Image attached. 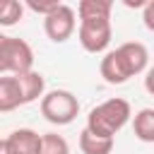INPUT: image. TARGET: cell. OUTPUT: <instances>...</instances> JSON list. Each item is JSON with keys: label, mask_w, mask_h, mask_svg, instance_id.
<instances>
[{"label": "cell", "mask_w": 154, "mask_h": 154, "mask_svg": "<svg viewBox=\"0 0 154 154\" xmlns=\"http://www.w3.org/2000/svg\"><path fill=\"white\" fill-rule=\"evenodd\" d=\"M147 63H149L147 46L140 41H128V43H120L116 51H108L101 58L99 72L108 84H125L130 77L144 72Z\"/></svg>", "instance_id": "cell-1"}, {"label": "cell", "mask_w": 154, "mask_h": 154, "mask_svg": "<svg viewBox=\"0 0 154 154\" xmlns=\"http://www.w3.org/2000/svg\"><path fill=\"white\" fill-rule=\"evenodd\" d=\"M132 118V108L125 99H106L103 103L94 106L87 116V130L94 132V135H101V137H116V132H120L128 120Z\"/></svg>", "instance_id": "cell-2"}, {"label": "cell", "mask_w": 154, "mask_h": 154, "mask_svg": "<svg viewBox=\"0 0 154 154\" xmlns=\"http://www.w3.org/2000/svg\"><path fill=\"white\" fill-rule=\"evenodd\" d=\"M34 70V51L24 38L0 36V72L24 75Z\"/></svg>", "instance_id": "cell-3"}, {"label": "cell", "mask_w": 154, "mask_h": 154, "mask_svg": "<svg viewBox=\"0 0 154 154\" xmlns=\"http://www.w3.org/2000/svg\"><path fill=\"white\" fill-rule=\"evenodd\" d=\"M79 113V101L67 89H53L41 99V116L53 125H70Z\"/></svg>", "instance_id": "cell-4"}, {"label": "cell", "mask_w": 154, "mask_h": 154, "mask_svg": "<svg viewBox=\"0 0 154 154\" xmlns=\"http://www.w3.org/2000/svg\"><path fill=\"white\" fill-rule=\"evenodd\" d=\"M113 36V26H111V17H89V19H79V29H77V38L82 43V48L87 53H103L111 43Z\"/></svg>", "instance_id": "cell-5"}, {"label": "cell", "mask_w": 154, "mask_h": 154, "mask_svg": "<svg viewBox=\"0 0 154 154\" xmlns=\"http://www.w3.org/2000/svg\"><path fill=\"white\" fill-rule=\"evenodd\" d=\"M75 29H77V12H75V7L65 5V2H63L53 14H48V17L43 19V31H46V36H48L51 41H55V43L67 41V38L75 34Z\"/></svg>", "instance_id": "cell-6"}, {"label": "cell", "mask_w": 154, "mask_h": 154, "mask_svg": "<svg viewBox=\"0 0 154 154\" xmlns=\"http://www.w3.org/2000/svg\"><path fill=\"white\" fill-rule=\"evenodd\" d=\"M41 137H43V135H38V132L31 130V128H17V130H12V132L0 142V147H7V149L19 152V154H38V149H41Z\"/></svg>", "instance_id": "cell-7"}, {"label": "cell", "mask_w": 154, "mask_h": 154, "mask_svg": "<svg viewBox=\"0 0 154 154\" xmlns=\"http://www.w3.org/2000/svg\"><path fill=\"white\" fill-rule=\"evenodd\" d=\"M14 82L19 87V96H22V106L26 103H34L38 99H43V89H46V79L41 72L31 70V72H24V75H14Z\"/></svg>", "instance_id": "cell-8"}, {"label": "cell", "mask_w": 154, "mask_h": 154, "mask_svg": "<svg viewBox=\"0 0 154 154\" xmlns=\"http://www.w3.org/2000/svg\"><path fill=\"white\" fill-rule=\"evenodd\" d=\"M19 106H22V96H19V87L14 82V75H2L0 77V111L10 113Z\"/></svg>", "instance_id": "cell-9"}, {"label": "cell", "mask_w": 154, "mask_h": 154, "mask_svg": "<svg viewBox=\"0 0 154 154\" xmlns=\"http://www.w3.org/2000/svg\"><path fill=\"white\" fill-rule=\"evenodd\" d=\"M79 149H82V154H111L113 137H101V135H94L84 128L79 132Z\"/></svg>", "instance_id": "cell-10"}, {"label": "cell", "mask_w": 154, "mask_h": 154, "mask_svg": "<svg viewBox=\"0 0 154 154\" xmlns=\"http://www.w3.org/2000/svg\"><path fill=\"white\" fill-rule=\"evenodd\" d=\"M132 132L140 142H154V108H142L132 116Z\"/></svg>", "instance_id": "cell-11"}, {"label": "cell", "mask_w": 154, "mask_h": 154, "mask_svg": "<svg viewBox=\"0 0 154 154\" xmlns=\"http://www.w3.org/2000/svg\"><path fill=\"white\" fill-rule=\"evenodd\" d=\"M113 2L111 0H79L77 5V17L89 19V17H111Z\"/></svg>", "instance_id": "cell-12"}, {"label": "cell", "mask_w": 154, "mask_h": 154, "mask_svg": "<svg viewBox=\"0 0 154 154\" xmlns=\"http://www.w3.org/2000/svg\"><path fill=\"white\" fill-rule=\"evenodd\" d=\"M38 154H70V144L63 135L58 132H46L41 137V149Z\"/></svg>", "instance_id": "cell-13"}, {"label": "cell", "mask_w": 154, "mask_h": 154, "mask_svg": "<svg viewBox=\"0 0 154 154\" xmlns=\"http://www.w3.org/2000/svg\"><path fill=\"white\" fill-rule=\"evenodd\" d=\"M22 14H24V5H22V2H17V0H5L2 7H0V24H2V26H12V24H17V22L22 19Z\"/></svg>", "instance_id": "cell-14"}, {"label": "cell", "mask_w": 154, "mask_h": 154, "mask_svg": "<svg viewBox=\"0 0 154 154\" xmlns=\"http://www.w3.org/2000/svg\"><path fill=\"white\" fill-rule=\"evenodd\" d=\"M63 2H58V0H26V7L31 10V12H36V14H43V19L48 17V14H53L58 7H60Z\"/></svg>", "instance_id": "cell-15"}, {"label": "cell", "mask_w": 154, "mask_h": 154, "mask_svg": "<svg viewBox=\"0 0 154 154\" xmlns=\"http://www.w3.org/2000/svg\"><path fill=\"white\" fill-rule=\"evenodd\" d=\"M142 22L149 31H154V0H147V5L142 10Z\"/></svg>", "instance_id": "cell-16"}, {"label": "cell", "mask_w": 154, "mask_h": 154, "mask_svg": "<svg viewBox=\"0 0 154 154\" xmlns=\"http://www.w3.org/2000/svg\"><path fill=\"white\" fill-rule=\"evenodd\" d=\"M144 89L154 96V67H149V70H147V75H144Z\"/></svg>", "instance_id": "cell-17"}, {"label": "cell", "mask_w": 154, "mask_h": 154, "mask_svg": "<svg viewBox=\"0 0 154 154\" xmlns=\"http://www.w3.org/2000/svg\"><path fill=\"white\" fill-rule=\"evenodd\" d=\"M0 154H19V152H12V149H7V147H0Z\"/></svg>", "instance_id": "cell-18"}, {"label": "cell", "mask_w": 154, "mask_h": 154, "mask_svg": "<svg viewBox=\"0 0 154 154\" xmlns=\"http://www.w3.org/2000/svg\"><path fill=\"white\" fill-rule=\"evenodd\" d=\"M152 67H154V65H152Z\"/></svg>", "instance_id": "cell-19"}]
</instances>
